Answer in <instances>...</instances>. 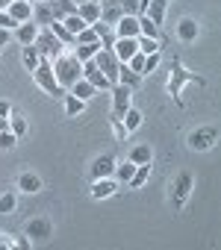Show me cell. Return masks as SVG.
<instances>
[{
    "label": "cell",
    "instance_id": "cell-1",
    "mask_svg": "<svg viewBox=\"0 0 221 250\" xmlns=\"http://www.w3.org/2000/svg\"><path fill=\"white\" fill-rule=\"evenodd\" d=\"M53 74H56V83L68 91L77 80H83V62L74 59V53H59L53 59Z\"/></svg>",
    "mask_w": 221,
    "mask_h": 250
},
{
    "label": "cell",
    "instance_id": "cell-2",
    "mask_svg": "<svg viewBox=\"0 0 221 250\" xmlns=\"http://www.w3.org/2000/svg\"><path fill=\"white\" fill-rule=\"evenodd\" d=\"M186 83H198V85H203V80L198 77V74H192V71H186L183 65H180V59H174V65H171V77H168V94L177 100V103H183V85Z\"/></svg>",
    "mask_w": 221,
    "mask_h": 250
},
{
    "label": "cell",
    "instance_id": "cell-3",
    "mask_svg": "<svg viewBox=\"0 0 221 250\" xmlns=\"http://www.w3.org/2000/svg\"><path fill=\"white\" fill-rule=\"evenodd\" d=\"M33 80H36V85L42 88V91H47V94H53V97H62L65 94V88L56 83V74H53V65L42 56V62H39V68L33 71Z\"/></svg>",
    "mask_w": 221,
    "mask_h": 250
},
{
    "label": "cell",
    "instance_id": "cell-4",
    "mask_svg": "<svg viewBox=\"0 0 221 250\" xmlns=\"http://www.w3.org/2000/svg\"><path fill=\"white\" fill-rule=\"evenodd\" d=\"M192 188H195V177H192L189 171H180V174L171 180V203H174V209H183V206H186Z\"/></svg>",
    "mask_w": 221,
    "mask_h": 250
},
{
    "label": "cell",
    "instance_id": "cell-5",
    "mask_svg": "<svg viewBox=\"0 0 221 250\" xmlns=\"http://www.w3.org/2000/svg\"><path fill=\"white\" fill-rule=\"evenodd\" d=\"M33 47L39 50V56H44V59H56L62 50H65V44L47 30V27H42L39 30V36H36V42H33Z\"/></svg>",
    "mask_w": 221,
    "mask_h": 250
},
{
    "label": "cell",
    "instance_id": "cell-6",
    "mask_svg": "<svg viewBox=\"0 0 221 250\" xmlns=\"http://www.w3.org/2000/svg\"><path fill=\"white\" fill-rule=\"evenodd\" d=\"M94 65L103 71V77L112 83V85L118 83V65H121V62H118V56L112 53V47H100V50L94 53Z\"/></svg>",
    "mask_w": 221,
    "mask_h": 250
},
{
    "label": "cell",
    "instance_id": "cell-7",
    "mask_svg": "<svg viewBox=\"0 0 221 250\" xmlns=\"http://www.w3.org/2000/svg\"><path fill=\"white\" fill-rule=\"evenodd\" d=\"M215 145H218V130H215V127H198V130L189 136V147L198 150V153H203V150H209V147H215Z\"/></svg>",
    "mask_w": 221,
    "mask_h": 250
},
{
    "label": "cell",
    "instance_id": "cell-8",
    "mask_svg": "<svg viewBox=\"0 0 221 250\" xmlns=\"http://www.w3.org/2000/svg\"><path fill=\"white\" fill-rule=\"evenodd\" d=\"M109 91H112V118H121V115L133 106V88H127V85H121V83H115Z\"/></svg>",
    "mask_w": 221,
    "mask_h": 250
},
{
    "label": "cell",
    "instance_id": "cell-9",
    "mask_svg": "<svg viewBox=\"0 0 221 250\" xmlns=\"http://www.w3.org/2000/svg\"><path fill=\"white\" fill-rule=\"evenodd\" d=\"M115 39H139V18L136 15H121L118 24L112 27Z\"/></svg>",
    "mask_w": 221,
    "mask_h": 250
},
{
    "label": "cell",
    "instance_id": "cell-10",
    "mask_svg": "<svg viewBox=\"0 0 221 250\" xmlns=\"http://www.w3.org/2000/svg\"><path fill=\"white\" fill-rule=\"evenodd\" d=\"M50 235H53L50 218H33V221L27 224V238H33V241H47Z\"/></svg>",
    "mask_w": 221,
    "mask_h": 250
},
{
    "label": "cell",
    "instance_id": "cell-11",
    "mask_svg": "<svg viewBox=\"0 0 221 250\" xmlns=\"http://www.w3.org/2000/svg\"><path fill=\"white\" fill-rule=\"evenodd\" d=\"M112 171H115V156H112V153H103V156H97V159L91 162V168H88V177H91V180L112 177Z\"/></svg>",
    "mask_w": 221,
    "mask_h": 250
},
{
    "label": "cell",
    "instance_id": "cell-12",
    "mask_svg": "<svg viewBox=\"0 0 221 250\" xmlns=\"http://www.w3.org/2000/svg\"><path fill=\"white\" fill-rule=\"evenodd\" d=\"M83 80H88L94 88H103V91H109L112 88V83H109L106 77H103V71L94 65V59H88V62H83Z\"/></svg>",
    "mask_w": 221,
    "mask_h": 250
},
{
    "label": "cell",
    "instance_id": "cell-13",
    "mask_svg": "<svg viewBox=\"0 0 221 250\" xmlns=\"http://www.w3.org/2000/svg\"><path fill=\"white\" fill-rule=\"evenodd\" d=\"M115 191H118V180H112V177L91 180V197L94 200H106V197H112Z\"/></svg>",
    "mask_w": 221,
    "mask_h": 250
},
{
    "label": "cell",
    "instance_id": "cell-14",
    "mask_svg": "<svg viewBox=\"0 0 221 250\" xmlns=\"http://www.w3.org/2000/svg\"><path fill=\"white\" fill-rule=\"evenodd\" d=\"M112 53L118 56V62H130V56L139 53V44H136V39H115L112 42Z\"/></svg>",
    "mask_w": 221,
    "mask_h": 250
},
{
    "label": "cell",
    "instance_id": "cell-15",
    "mask_svg": "<svg viewBox=\"0 0 221 250\" xmlns=\"http://www.w3.org/2000/svg\"><path fill=\"white\" fill-rule=\"evenodd\" d=\"M198 33H200V27H198L195 18H180V21H177V36H180V42L192 44V42H198Z\"/></svg>",
    "mask_w": 221,
    "mask_h": 250
},
{
    "label": "cell",
    "instance_id": "cell-16",
    "mask_svg": "<svg viewBox=\"0 0 221 250\" xmlns=\"http://www.w3.org/2000/svg\"><path fill=\"white\" fill-rule=\"evenodd\" d=\"M100 6H103L100 0H86V3H77V15L91 27L94 21H100Z\"/></svg>",
    "mask_w": 221,
    "mask_h": 250
},
{
    "label": "cell",
    "instance_id": "cell-17",
    "mask_svg": "<svg viewBox=\"0 0 221 250\" xmlns=\"http://www.w3.org/2000/svg\"><path fill=\"white\" fill-rule=\"evenodd\" d=\"M36 36H39V24H36V21H24V24L15 27V39H18L21 47H24V44H33Z\"/></svg>",
    "mask_w": 221,
    "mask_h": 250
},
{
    "label": "cell",
    "instance_id": "cell-18",
    "mask_svg": "<svg viewBox=\"0 0 221 250\" xmlns=\"http://www.w3.org/2000/svg\"><path fill=\"white\" fill-rule=\"evenodd\" d=\"M18 24H24V21H33V3H27V0H12L9 3V9H6Z\"/></svg>",
    "mask_w": 221,
    "mask_h": 250
},
{
    "label": "cell",
    "instance_id": "cell-19",
    "mask_svg": "<svg viewBox=\"0 0 221 250\" xmlns=\"http://www.w3.org/2000/svg\"><path fill=\"white\" fill-rule=\"evenodd\" d=\"M165 12H168V0H148V9H145V15L156 24V27H162V21H165Z\"/></svg>",
    "mask_w": 221,
    "mask_h": 250
},
{
    "label": "cell",
    "instance_id": "cell-20",
    "mask_svg": "<svg viewBox=\"0 0 221 250\" xmlns=\"http://www.w3.org/2000/svg\"><path fill=\"white\" fill-rule=\"evenodd\" d=\"M18 191H24V194H36V191H42V180L33 174V171H24V174H18Z\"/></svg>",
    "mask_w": 221,
    "mask_h": 250
},
{
    "label": "cell",
    "instance_id": "cell-21",
    "mask_svg": "<svg viewBox=\"0 0 221 250\" xmlns=\"http://www.w3.org/2000/svg\"><path fill=\"white\" fill-rule=\"evenodd\" d=\"M33 18H36L39 27H50V24L56 21L53 12H50V3H47V0H39V3H33Z\"/></svg>",
    "mask_w": 221,
    "mask_h": 250
},
{
    "label": "cell",
    "instance_id": "cell-22",
    "mask_svg": "<svg viewBox=\"0 0 221 250\" xmlns=\"http://www.w3.org/2000/svg\"><path fill=\"white\" fill-rule=\"evenodd\" d=\"M47 3H50V12H53L56 21H62L68 15H77V3H74V0H47Z\"/></svg>",
    "mask_w": 221,
    "mask_h": 250
},
{
    "label": "cell",
    "instance_id": "cell-23",
    "mask_svg": "<svg viewBox=\"0 0 221 250\" xmlns=\"http://www.w3.org/2000/svg\"><path fill=\"white\" fill-rule=\"evenodd\" d=\"M142 121H145V115H142L136 106H130V109L121 115V124H124V130H127V133H136V130L142 127Z\"/></svg>",
    "mask_w": 221,
    "mask_h": 250
},
{
    "label": "cell",
    "instance_id": "cell-24",
    "mask_svg": "<svg viewBox=\"0 0 221 250\" xmlns=\"http://www.w3.org/2000/svg\"><path fill=\"white\" fill-rule=\"evenodd\" d=\"M121 15H124V12H121V3H106V6H100V21H103L106 27H115Z\"/></svg>",
    "mask_w": 221,
    "mask_h": 250
},
{
    "label": "cell",
    "instance_id": "cell-25",
    "mask_svg": "<svg viewBox=\"0 0 221 250\" xmlns=\"http://www.w3.org/2000/svg\"><path fill=\"white\" fill-rule=\"evenodd\" d=\"M127 159H130L133 165H145V162L154 159V150H151V145H136V147L127 153Z\"/></svg>",
    "mask_w": 221,
    "mask_h": 250
},
{
    "label": "cell",
    "instance_id": "cell-26",
    "mask_svg": "<svg viewBox=\"0 0 221 250\" xmlns=\"http://www.w3.org/2000/svg\"><path fill=\"white\" fill-rule=\"evenodd\" d=\"M100 47H103L100 42H91V44H74V59L88 62V59H94V53H97Z\"/></svg>",
    "mask_w": 221,
    "mask_h": 250
},
{
    "label": "cell",
    "instance_id": "cell-27",
    "mask_svg": "<svg viewBox=\"0 0 221 250\" xmlns=\"http://www.w3.org/2000/svg\"><path fill=\"white\" fill-rule=\"evenodd\" d=\"M47 30H50V33H53V36H56V39H59V42L65 44V47H74V44H77V36H71V33H68V30L62 27V21H53V24H50Z\"/></svg>",
    "mask_w": 221,
    "mask_h": 250
},
{
    "label": "cell",
    "instance_id": "cell-28",
    "mask_svg": "<svg viewBox=\"0 0 221 250\" xmlns=\"http://www.w3.org/2000/svg\"><path fill=\"white\" fill-rule=\"evenodd\" d=\"M21 59H24V68L33 74L36 68H39V62H42V56H39V50L33 47V44H24V50H21Z\"/></svg>",
    "mask_w": 221,
    "mask_h": 250
},
{
    "label": "cell",
    "instance_id": "cell-29",
    "mask_svg": "<svg viewBox=\"0 0 221 250\" xmlns=\"http://www.w3.org/2000/svg\"><path fill=\"white\" fill-rule=\"evenodd\" d=\"M118 83H121V85H127V88H136V85L142 83V77H139V74H133V71L121 62V65H118Z\"/></svg>",
    "mask_w": 221,
    "mask_h": 250
},
{
    "label": "cell",
    "instance_id": "cell-30",
    "mask_svg": "<svg viewBox=\"0 0 221 250\" xmlns=\"http://www.w3.org/2000/svg\"><path fill=\"white\" fill-rule=\"evenodd\" d=\"M68 91H71L74 97H80V100H88V97H91V94H94L97 88H94V85H91L88 80H77V83H74V85H71Z\"/></svg>",
    "mask_w": 221,
    "mask_h": 250
},
{
    "label": "cell",
    "instance_id": "cell-31",
    "mask_svg": "<svg viewBox=\"0 0 221 250\" xmlns=\"http://www.w3.org/2000/svg\"><path fill=\"white\" fill-rule=\"evenodd\" d=\"M62 100H65V115H71V118H74V115H80V112L86 109V100L74 97L71 91H65V94H62Z\"/></svg>",
    "mask_w": 221,
    "mask_h": 250
},
{
    "label": "cell",
    "instance_id": "cell-32",
    "mask_svg": "<svg viewBox=\"0 0 221 250\" xmlns=\"http://www.w3.org/2000/svg\"><path fill=\"white\" fill-rule=\"evenodd\" d=\"M148 177H151V162H145V165H136V171H133V177H130V183H127V186H133V188H142V186L148 183Z\"/></svg>",
    "mask_w": 221,
    "mask_h": 250
},
{
    "label": "cell",
    "instance_id": "cell-33",
    "mask_svg": "<svg viewBox=\"0 0 221 250\" xmlns=\"http://www.w3.org/2000/svg\"><path fill=\"white\" fill-rule=\"evenodd\" d=\"M139 36H148V39H159V27L148 18V15H139Z\"/></svg>",
    "mask_w": 221,
    "mask_h": 250
},
{
    "label": "cell",
    "instance_id": "cell-34",
    "mask_svg": "<svg viewBox=\"0 0 221 250\" xmlns=\"http://www.w3.org/2000/svg\"><path fill=\"white\" fill-rule=\"evenodd\" d=\"M133 171H136V165H133L130 159H127V162H121V165L115 162V171H112V177H115L118 183H130V177H133Z\"/></svg>",
    "mask_w": 221,
    "mask_h": 250
},
{
    "label": "cell",
    "instance_id": "cell-35",
    "mask_svg": "<svg viewBox=\"0 0 221 250\" xmlns=\"http://www.w3.org/2000/svg\"><path fill=\"white\" fill-rule=\"evenodd\" d=\"M15 206H18V197H15V191H3V194H0V215H9V212H15Z\"/></svg>",
    "mask_w": 221,
    "mask_h": 250
},
{
    "label": "cell",
    "instance_id": "cell-36",
    "mask_svg": "<svg viewBox=\"0 0 221 250\" xmlns=\"http://www.w3.org/2000/svg\"><path fill=\"white\" fill-rule=\"evenodd\" d=\"M62 27H65V30H68L71 36H77V33H80V30H86L88 24H86V21H83L80 15H68V18H62Z\"/></svg>",
    "mask_w": 221,
    "mask_h": 250
},
{
    "label": "cell",
    "instance_id": "cell-37",
    "mask_svg": "<svg viewBox=\"0 0 221 250\" xmlns=\"http://www.w3.org/2000/svg\"><path fill=\"white\" fill-rule=\"evenodd\" d=\"M136 44H139V53H156L159 50V39H148V36H139L136 39Z\"/></svg>",
    "mask_w": 221,
    "mask_h": 250
},
{
    "label": "cell",
    "instance_id": "cell-38",
    "mask_svg": "<svg viewBox=\"0 0 221 250\" xmlns=\"http://www.w3.org/2000/svg\"><path fill=\"white\" fill-rule=\"evenodd\" d=\"M133 74H139V77H145V53H136V56H130V62H124Z\"/></svg>",
    "mask_w": 221,
    "mask_h": 250
},
{
    "label": "cell",
    "instance_id": "cell-39",
    "mask_svg": "<svg viewBox=\"0 0 221 250\" xmlns=\"http://www.w3.org/2000/svg\"><path fill=\"white\" fill-rule=\"evenodd\" d=\"M121 12L124 15H142V0H121Z\"/></svg>",
    "mask_w": 221,
    "mask_h": 250
},
{
    "label": "cell",
    "instance_id": "cell-40",
    "mask_svg": "<svg viewBox=\"0 0 221 250\" xmlns=\"http://www.w3.org/2000/svg\"><path fill=\"white\" fill-rule=\"evenodd\" d=\"M18 145V136L12 133V130H3V133H0V150H12Z\"/></svg>",
    "mask_w": 221,
    "mask_h": 250
},
{
    "label": "cell",
    "instance_id": "cell-41",
    "mask_svg": "<svg viewBox=\"0 0 221 250\" xmlns=\"http://www.w3.org/2000/svg\"><path fill=\"white\" fill-rule=\"evenodd\" d=\"M91 42H100V39H97V33H94L91 27H86V30H80V33H77V44H91Z\"/></svg>",
    "mask_w": 221,
    "mask_h": 250
},
{
    "label": "cell",
    "instance_id": "cell-42",
    "mask_svg": "<svg viewBox=\"0 0 221 250\" xmlns=\"http://www.w3.org/2000/svg\"><path fill=\"white\" fill-rule=\"evenodd\" d=\"M9 130H12V133H15V136H18V139H21V136H24V133H27V121H24V118H18V115H15V118H12V121H9Z\"/></svg>",
    "mask_w": 221,
    "mask_h": 250
},
{
    "label": "cell",
    "instance_id": "cell-43",
    "mask_svg": "<svg viewBox=\"0 0 221 250\" xmlns=\"http://www.w3.org/2000/svg\"><path fill=\"white\" fill-rule=\"evenodd\" d=\"M109 124H112V133H115V139L118 142H127V130H124V124H121V118H112V121H109Z\"/></svg>",
    "mask_w": 221,
    "mask_h": 250
},
{
    "label": "cell",
    "instance_id": "cell-44",
    "mask_svg": "<svg viewBox=\"0 0 221 250\" xmlns=\"http://www.w3.org/2000/svg\"><path fill=\"white\" fill-rule=\"evenodd\" d=\"M156 65H159V50H156V53H148V56H145V74L156 71Z\"/></svg>",
    "mask_w": 221,
    "mask_h": 250
},
{
    "label": "cell",
    "instance_id": "cell-45",
    "mask_svg": "<svg viewBox=\"0 0 221 250\" xmlns=\"http://www.w3.org/2000/svg\"><path fill=\"white\" fill-rule=\"evenodd\" d=\"M0 27H6V30H12V27H18V21H15V18H12V15H9V12L3 9V12H0Z\"/></svg>",
    "mask_w": 221,
    "mask_h": 250
},
{
    "label": "cell",
    "instance_id": "cell-46",
    "mask_svg": "<svg viewBox=\"0 0 221 250\" xmlns=\"http://www.w3.org/2000/svg\"><path fill=\"white\" fill-rule=\"evenodd\" d=\"M9 39H12V33H9L6 27H0V50H3V47L9 44Z\"/></svg>",
    "mask_w": 221,
    "mask_h": 250
},
{
    "label": "cell",
    "instance_id": "cell-47",
    "mask_svg": "<svg viewBox=\"0 0 221 250\" xmlns=\"http://www.w3.org/2000/svg\"><path fill=\"white\" fill-rule=\"evenodd\" d=\"M9 112H12V106L6 100H0V118H9Z\"/></svg>",
    "mask_w": 221,
    "mask_h": 250
},
{
    "label": "cell",
    "instance_id": "cell-48",
    "mask_svg": "<svg viewBox=\"0 0 221 250\" xmlns=\"http://www.w3.org/2000/svg\"><path fill=\"white\" fill-rule=\"evenodd\" d=\"M3 130H9V118H0V133Z\"/></svg>",
    "mask_w": 221,
    "mask_h": 250
},
{
    "label": "cell",
    "instance_id": "cell-49",
    "mask_svg": "<svg viewBox=\"0 0 221 250\" xmlns=\"http://www.w3.org/2000/svg\"><path fill=\"white\" fill-rule=\"evenodd\" d=\"M9 3H12V0H0V12H3V9H9Z\"/></svg>",
    "mask_w": 221,
    "mask_h": 250
},
{
    "label": "cell",
    "instance_id": "cell-50",
    "mask_svg": "<svg viewBox=\"0 0 221 250\" xmlns=\"http://www.w3.org/2000/svg\"><path fill=\"white\" fill-rule=\"evenodd\" d=\"M27 3H39V0H27Z\"/></svg>",
    "mask_w": 221,
    "mask_h": 250
},
{
    "label": "cell",
    "instance_id": "cell-51",
    "mask_svg": "<svg viewBox=\"0 0 221 250\" xmlns=\"http://www.w3.org/2000/svg\"><path fill=\"white\" fill-rule=\"evenodd\" d=\"M74 3H86V0H74Z\"/></svg>",
    "mask_w": 221,
    "mask_h": 250
}]
</instances>
